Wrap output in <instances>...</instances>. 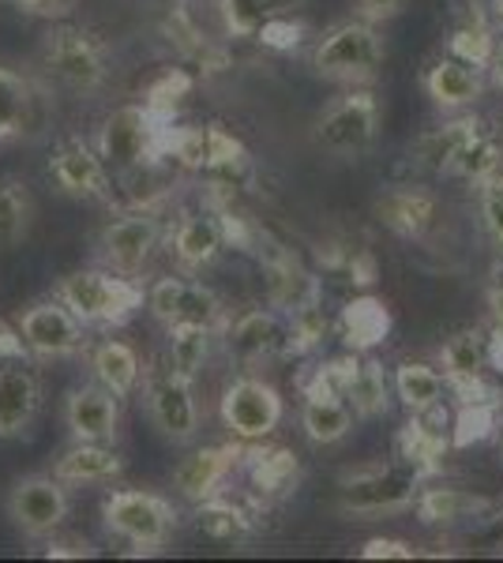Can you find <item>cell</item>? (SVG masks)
Here are the masks:
<instances>
[{"instance_id": "6da1fadb", "label": "cell", "mask_w": 503, "mask_h": 563, "mask_svg": "<svg viewBox=\"0 0 503 563\" xmlns=\"http://www.w3.org/2000/svg\"><path fill=\"white\" fill-rule=\"evenodd\" d=\"M57 297L84 320V327H121L147 301L132 278L113 271H72L61 278Z\"/></svg>"}, {"instance_id": "7a4b0ae2", "label": "cell", "mask_w": 503, "mask_h": 563, "mask_svg": "<svg viewBox=\"0 0 503 563\" xmlns=\"http://www.w3.org/2000/svg\"><path fill=\"white\" fill-rule=\"evenodd\" d=\"M420 485L425 481L402 462L353 470L338 481V511L353 515V519H383V515L414 511Z\"/></svg>"}, {"instance_id": "3957f363", "label": "cell", "mask_w": 503, "mask_h": 563, "mask_svg": "<svg viewBox=\"0 0 503 563\" xmlns=\"http://www.w3.org/2000/svg\"><path fill=\"white\" fill-rule=\"evenodd\" d=\"M387 57V45H383L380 31L364 20L338 23L313 49V68L316 76L331 79V84H369L376 79Z\"/></svg>"}, {"instance_id": "277c9868", "label": "cell", "mask_w": 503, "mask_h": 563, "mask_svg": "<svg viewBox=\"0 0 503 563\" xmlns=\"http://www.w3.org/2000/svg\"><path fill=\"white\" fill-rule=\"evenodd\" d=\"M102 522L113 538L132 544L135 552H162L177 530V511L166 496L143 488H117L102 504Z\"/></svg>"}, {"instance_id": "5b68a950", "label": "cell", "mask_w": 503, "mask_h": 563, "mask_svg": "<svg viewBox=\"0 0 503 563\" xmlns=\"http://www.w3.org/2000/svg\"><path fill=\"white\" fill-rule=\"evenodd\" d=\"M162 140H166V121H158L147 106H121L102 121L98 154L109 169L132 174V169L162 162Z\"/></svg>"}, {"instance_id": "8992f818", "label": "cell", "mask_w": 503, "mask_h": 563, "mask_svg": "<svg viewBox=\"0 0 503 563\" xmlns=\"http://www.w3.org/2000/svg\"><path fill=\"white\" fill-rule=\"evenodd\" d=\"M380 102L372 90H350L335 98L316 121V143L335 158H357L376 143Z\"/></svg>"}, {"instance_id": "52a82bcc", "label": "cell", "mask_w": 503, "mask_h": 563, "mask_svg": "<svg viewBox=\"0 0 503 563\" xmlns=\"http://www.w3.org/2000/svg\"><path fill=\"white\" fill-rule=\"evenodd\" d=\"M45 68L61 79L68 90L79 95H95L106 84V49L84 26H53L45 34Z\"/></svg>"}, {"instance_id": "ba28073f", "label": "cell", "mask_w": 503, "mask_h": 563, "mask_svg": "<svg viewBox=\"0 0 503 563\" xmlns=\"http://www.w3.org/2000/svg\"><path fill=\"white\" fill-rule=\"evenodd\" d=\"M4 507H8V519H12V526L23 538L42 541V538H53L64 526V519H68V511H72V499L61 477L31 474V477L15 481Z\"/></svg>"}, {"instance_id": "9c48e42d", "label": "cell", "mask_w": 503, "mask_h": 563, "mask_svg": "<svg viewBox=\"0 0 503 563\" xmlns=\"http://www.w3.org/2000/svg\"><path fill=\"white\" fill-rule=\"evenodd\" d=\"M440 368L447 395L459 406L466 402H484V398H500V390L484 379L489 372V353H484V331L481 327H466L455 331L451 339L440 346Z\"/></svg>"}, {"instance_id": "30bf717a", "label": "cell", "mask_w": 503, "mask_h": 563, "mask_svg": "<svg viewBox=\"0 0 503 563\" xmlns=\"http://www.w3.org/2000/svg\"><path fill=\"white\" fill-rule=\"evenodd\" d=\"M222 421L237 440L255 443L267 440V435L278 429L282 421V395L271 384L255 376H241L233 379L230 387L222 390Z\"/></svg>"}, {"instance_id": "8fae6325", "label": "cell", "mask_w": 503, "mask_h": 563, "mask_svg": "<svg viewBox=\"0 0 503 563\" xmlns=\"http://www.w3.org/2000/svg\"><path fill=\"white\" fill-rule=\"evenodd\" d=\"M158 241H162V222L154 214V207H132V211L113 218L102 230L98 256L117 275H135L151 260V252L158 249Z\"/></svg>"}, {"instance_id": "7c38bea8", "label": "cell", "mask_w": 503, "mask_h": 563, "mask_svg": "<svg viewBox=\"0 0 503 563\" xmlns=\"http://www.w3.org/2000/svg\"><path fill=\"white\" fill-rule=\"evenodd\" d=\"M147 410H151V421L158 424V432L166 435L170 443L196 440V432H199L196 390H192V379L170 368V361L147 376Z\"/></svg>"}, {"instance_id": "4fadbf2b", "label": "cell", "mask_w": 503, "mask_h": 563, "mask_svg": "<svg viewBox=\"0 0 503 563\" xmlns=\"http://www.w3.org/2000/svg\"><path fill=\"white\" fill-rule=\"evenodd\" d=\"M147 308L162 327L199 323L218 331L226 320L222 301H218L215 289H207L204 282H192V278H158L147 294Z\"/></svg>"}, {"instance_id": "5bb4252c", "label": "cell", "mask_w": 503, "mask_h": 563, "mask_svg": "<svg viewBox=\"0 0 503 563\" xmlns=\"http://www.w3.org/2000/svg\"><path fill=\"white\" fill-rule=\"evenodd\" d=\"M451 417L444 413V402L425 413H409L395 435V462L409 466L420 481L440 474L444 455L451 451Z\"/></svg>"}, {"instance_id": "9a60e30c", "label": "cell", "mask_w": 503, "mask_h": 563, "mask_svg": "<svg viewBox=\"0 0 503 563\" xmlns=\"http://www.w3.org/2000/svg\"><path fill=\"white\" fill-rule=\"evenodd\" d=\"M255 260H260V271H263V286H267V305L278 308V312H294L305 301H316L324 297L319 289V278H313L305 271L294 252L274 244L267 233L255 244Z\"/></svg>"}, {"instance_id": "2e32d148", "label": "cell", "mask_w": 503, "mask_h": 563, "mask_svg": "<svg viewBox=\"0 0 503 563\" xmlns=\"http://www.w3.org/2000/svg\"><path fill=\"white\" fill-rule=\"evenodd\" d=\"M20 334L26 350L39 353V357H72L87 346L84 339V320L61 301H39L23 312Z\"/></svg>"}, {"instance_id": "e0dca14e", "label": "cell", "mask_w": 503, "mask_h": 563, "mask_svg": "<svg viewBox=\"0 0 503 563\" xmlns=\"http://www.w3.org/2000/svg\"><path fill=\"white\" fill-rule=\"evenodd\" d=\"M42 406L39 372L26 357L0 361V440H20L31 432Z\"/></svg>"}, {"instance_id": "ac0fdd59", "label": "cell", "mask_w": 503, "mask_h": 563, "mask_svg": "<svg viewBox=\"0 0 503 563\" xmlns=\"http://www.w3.org/2000/svg\"><path fill=\"white\" fill-rule=\"evenodd\" d=\"M226 342H230L233 357L244 361V365L289 357V327L278 312H267V308H252V312L237 316L226 327Z\"/></svg>"}, {"instance_id": "d6986e66", "label": "cell", "mask_w": 503, "mask_h": 563, "mask_svg": "<svg viewBox=\"0 0 503 563\" xmlns=\"http://www.w3.org/2000/svg\"><path fill=\"white\" fill-rule=\"evenodd\" d=\"M64 424H68L72 440L113 443L121 432V398L102 384L76 387L64 402Z\"/></svg>"}, {"instance_id": "ffe728a7", "label": "cell", "mask_w": 503, "mask_h": 563, "mask_svg": "<svg viewBox=\"0 0 503 563\" xmlns=\"http://www.w3.org/2000/svg\"><path fill=\"white\" fill-rule=\"evenodd\" d=\"M50 177L72 199H109V166L98 151H90L84 140H68L53 151Z\"/></svg>"}, {"instance_id": "44dd1931", "label": "cell", "mask_w": 503, "mask_h": 563, "mask_svg": "<svg viewBox=\"0 0 503 563\" xmlns=\"http://www.w3.org/2000/svg\"><path fill=\"white\" fill-rule=\"evenodd\" d=\"M241 455L244 448L241 443H218V448H199L196 455H188L173 470V488L181 496L199 504V499L215 496L222 488V481L241 466Z\"/></svg>"}, {"instance_id": "7402d4cb", "label": "cell", "mask_w": 503, "mask_h": 563, "mask_svg": "<svg viewBox=\"0 0 503 563\" xmlns=\"http://www.w3.org/2000/svg\"><path fill=\"white\" fill-rule=\"evenodd\" d=\"M244 477L263 499H286L297 493L300 485V462L289 448L282 443H263L255 440L252 448H244L241 455Z\"/></svg>"}, {"instance_id": "603a6c76", "label": "cell", "mask_w": 503, "mask_h": 563, "mask_svg": "<svg viewBox=\"0 0 503 563\" xmlns=\"http://www.w3.org/2000/svg\"><path fill=\"white\" fill-rule=\"evenodd\" d=\"M496 26L489 20L484 0H455L451 8V31H447V53L459 60H470L489 71L492 49H496Z\"/></svg>"}, {"instance_id": "cb8c5ba5", "label": "cell", "mask_w": 503, "mask_h": 563, "mask_svg": "<svg viewBox=\"0 0 503 563\" xmlns=\"http://www.w3.org/2000/svg\"><path fill=\"white\" fill-rule=\"evenodd\" d=\"M173 260L181 263V271H204L218 260V252L226 249L222 238V222H218L215 207H204V211H185L173 225L170 238Z\"/></svg>"}, {"instance_id": "d4e9b609", "label": "cell", "mask_w": 503, "mask_h": 563, "mask_svg": "<svg viewBox=\"0 0 503 563\" xmlns=\"http://www.w3.org/2000/svg\"><path fill=\"white\" fill-rule=\"evenodd\" d=\"M376 214L391 233L406 241H420L440 222V199L425 192V188H391L376 203Z\"/></svg>"}, {"instance_id": "484cf974", "label": "cell", "mask_w": 503, "mask_h": 563, "mask_svg": "<svg viewBox=\"0 0 503 563\" xmlns=\"http://www.w3.org/2000/svg\"><path fill=\"white\" fill-rule=\"evenodd\" d=\"M425 90L440 109L459 113V109L478 106V98L484 95V68L447 53V57L433 60V68L425 71Z\"/></svg>"}, {"instance_id": "4316f807", "label": "cell", "mask_w": 503, "mask_h": 563, "mask_svg": "<svg viewBox=\"0 0 503 563\" xmlns=\"http://www.w3.org/2000/svg\"><path fill=\"white\" fill-rule=\"evenodd\" d=\"M481 124L484 121H481V117H473V113L436 124V129H428L414 143V162L420 169H428V174H436V177H451L455 158H459V151L470 143V135L478 132Z\"/></svg>"}, {"instance_id": "83f0119b", "label": "cell", "mask_w": 503, "mask_h": 563, "mask_svg": "<svg viewBox=\"0 0 503 563\" xmlns=\"http://www.w3.org/2000/svg\"><path fill=\"white\" fill-rule=\"evenodd\" d=\"M121 470L124 459L117 455L113 443H90V440H76L53 462V477H61L64 485H102V481L121 477Z\"/></svg>"}, {"instance_id": "f1b7e54d", "label": "cell", "mask_w": 503, "mask_h": 563, "mask_svg": "<svg viewBox=\"0 0 503 563\" xmlns=\"http://www.w3.org/2000/svg\"><path fill=\"white\" fill-rule=\"evenodd\" d=\"M492 511V499L478 493H466V488H420L414 515L420 526H462L478 522Z\"/></svg>"}, {"instance_id": "f546056e", "label": "cell", "mask_w": 503, "mask_h": 563, "mask_svg": "<svg viewBox=\"0 0 503 563\" xmlns=\"http://www.w3.org/2000/svg\"><path fill=\"white\" fill-rule=\"evenodd\" d=\"M196 530L210 541L241 544V541H252L260 526H255V511L237 504V499H226L215 493L196 504Z\"/></svg>"}, {"instance_id": "4dcf8cb0", "label": "cell", "mask_w": 503, "mask_h": 563, "mask_svg": "<svg viewBox=\"0 0 503 563\" xmlns=\"http://www.w3.org/2000/svg\"><path fill=\"white\" fill-rule=\"evenodd\" d=\"M338 334H342L346 350H353V353L376 350L391 334L387 305L376 301V297H353V301L342 308V316H338Z\"/></svg>"}, {"instance_id": "1f68e13d", "label": "cell", "mask_w": 503, "mask_h": 563, "mask_svg": "<svg viewBox=\"0 0 503 563\" xmlns=\"http://www.w3.org/2000/svg\"><path fill=\"white\" fill-rule=\"evenodd\" d=\"M391 395H395V384H391L387 368H383L376 357H364L361 353V365H357L350 387H346L350 410L361 417V421H372V417H383L391 410Z\"/></svg>"}, {"instance_id": "d6a6232c", "label": "cell", "mask_w": 503, "mask_h": 563, "mask_svg": "<svg viewBox=\"0 0 503 563\" xmlns=\"http://www.w3.org/2000/svg\"><path fill=\"white\" fill-rule=\"evenodd\" d=\"M90 368H95V379L106 390H113L117 398H128L135 387H140V353H135L128 342H98L90 350Z\"/></svg>"}, {"instance_id": "836d02e7", "label": "cell", "mask_w": 503, "mask_h": 563, "mask_svg": "<svg viewBox=\"0 0 503 563\" xmlns=\"http://www.w3.org/2000/svg\"><path fill=\"white\" fill-rule=\"evenodd\" d=\"M391 384H395L398 402L406 406L409 413H425V410H433V406H440L444 390H447L444 372L425 365V361H402Z\"/></svg>"}, {"instance_id": "e575fe53", "label": "cell", "mask_w": 503, "mask_h": 563, "mask_svg": "<svg viewBox=\"0 0 503 563\" xmlns=\"http://www.w3.org/2000/svg\"><path fill=\"white\" fill-rule=\"evenodd\" d=\"M353 421L357 413L346 398H305V406H300V429L319 448L346 440L353 432Z\"/></svg>"}, {"instance_id": "d590c367", "label": "cell", "mask_w": 503, "mask_h": 563, "mask_svg": "<svg viewBox=\"0 0 503 563\" xmlns=\"http://www.w3.org/2000/svg\"><path fill=\"white\" fill-rule=\"evenodd\" d=\"M166 34H170V42L177 45L181 57H188L192 65H199L204 71H226V68H230V53L218 49V45H210L207 34L199 31L196 20H192L185 8H173V15L166 20Z\"/></svg>"}, {"instance_id": "8d00e7d4", "label": "cell", "mask_w": 503, "mask_h": 563, "mask_svg": "<svg viewBox=\"0 0 503 563\" xmlns=\"http://www.w3.org/2000/svg\"><path fill=\"white\" fill-rule=\"evenodd\" d=\"M500 166H503L500 135H496V129H492L489 121H484L481 129L470 135V143H466V147L459 151L451 177H462V180H470V185H481V180L496 177Z\"/></svg>"}, {"instance_id": "74e56055", "label": "cell", "mask_w": 503, "mask_h": 563, "mask_svg": "<svg viewBox=\"0 0 503 563\" xmlns=\"http://www.w3.org/2000/svg\"><path fill=\"white\" fill-rule=\"evenodd\" d=\"M503 429V398H484V402H466L459 406L451 421V443L455 448H473Z\"/></svg>"}, {"instance_id": "f35d334b", "label": "cell", "mask_w": 503, "mask_h": 563, "mask_svg": "<svg viewBox=\"0 0 503 563\" xmlns=\"http://www.w3.org/2000/svg\"><path fill=\"white\" fill-rule=\"evenodd\" d=\"M170 331V346H166V361L173 372H181L185 379H196L199 368L207 365V353H210V327L199 323H177L166 327Z\"/></svg>"}, {"instance_id": "ab89813d", "label": "cell", "mask_w": 503, "mask_h": 563, "mask_svg": "<svg viewBox=\"0 0 503 563\" xmlns=\"http://www.w3.org/2000/svg\"><path fill=\"white\" fill-rule=\"evenodd\" d=\"M361 365V353H338V357H327L324 365L308 368L305 376L297 379V390L305 398H346V387H350L353 372Z\"/></svg>"}, {"instance_id": "60d3db41", "label": "cell", "mask_w": 503, "mask_h": 563, "mask_svg": "<svg viewBox=\"0 0 503 563\" xmlns=\"http://www.w3.org/2000/svg\"><path fill=\"white\" fill-rule=\"evenodd\" d=\"M297 4L300 0H218L226 31L237 34V38H255L263 23L274 20V15H286Z\"/></svg>"}, {"instance_id": "b9f144b4", "label": "cell", "mask_w": 503, "mask_h": 563, "mask_svg": "<svg viewBox=\"0 0 503 563\" xmlns=\"http://www.w3.org/2000/svg\"><path fill=\"white\" fill-rule=\"evenodd\" d=\"M31 106H34V90L31 84L12 68H0V143L12 140L26 129L31 121Z\"/></svg>"}, {"instance_id": "7bdbcfd3", "label": "cell", "mask_w": 503, "mask_h": 563, "mask_svg": "<svg viewBox=\"0 0 503 563\" xmlns=\"http://www.w3.org/2000/svg\"><path fill=\"white\" fill-rule=\"evenodd\" d=\"M286 327H289V357H305V353H316L331 334V320L324 312V297L316 301H305L294 312H286Z\"/></svg>"}, {"instance_id": "ee69618b", "label": "cell", "mask_w": 503, "mask_h": 563, "mask_svg": "<svg viewBox=\"0 0 503 563\" xmlns=\"http://www.w3.org/2000/svg\"><path fill=\"white\" fill-rule=\"evenodd\" d=\"M34 199L12 177H0V244H20L31 233Z\"/></svg>"}, {"instance_id": "f6af8a7d", "label": "cell", "mask_w": 503, "mask_h": 563, "mask_svg": "<svg viewBox=\"0 0 503 563\" xmlns=\"http://www.w3.org/2000/svg\"><path fill=\"white\" fill-rule=\"evenodd\" d=\"M192 87H196V79H192L185 68H166L147 87V95H143V106H147L151 113L158 117V121L173 124V117L181 113V106H185V98L192 95Z\"/></svg>"}, {"instance_id": "bcb514c9", "label": "cell", "mask_w": 503, "mask_h": 563, "mask_svg": "<svg viewBox=\"0 0 503 563\" xmlns=\"http://www.w3.org/2000/svg\"><path fill=\"white\" fill-rule=\"evenodd\" d=\"M478 207H481V222H484V230H489V238L503 249V174L481 180Z\"/></svg>"}, {"instance_id": "7dc6e473", "label": "cell", "mask_w": 503, "mask_h": 563, "mask_svg": "<svg viewBox=\"0 0 503 563\" xmlns=\"http://www.w3.org/2000/svg\"><path fill=\"white\" fill-rule=\"evenodd\" d=\"M300 38H305V23L289 20L286 15H274V20H267L260 26V34H255V42L263 45V49H274V53H289L297 49Z\"/></svg>"}, {"instance_id": "c3c4849f", "label": "cell", "mask_w": 503, "mask_h": 563, "mask_svg": "<svg viewBox=\"0 0 503 563\" xmlns=\"http://www.w3.org/2000/svg\"><path fill=\"white\" fill-rule=\"evenodd\" d=\"M361 556L364 560H414L417 549L402 538H372L361 544Z\"/></svg>"}, {"instance_id": "681fc988", "label": "cell", "mask_w": 503, "mask_h": 563, "mask_svg": "<svg viewBox=\"0 0 503 563\" xmlns=\"http://www.w3.org/2000/svg\"><path fill=\"white\" fill-rule=\"evenodd\" d=\"M353 4V15L357 20H364V23H387V20H395V15L406 8V0H350Z\"/></svg>"}, {"instance_id": "f907efd6", "label": "cell", "mask_w": 503, "mask_h": 563, "mask_svg": "<svg viewBox=\"0 0 503 563\" xmlns=\"http://www.w3.org/2000/svg\"><path fill=\"white\" fill-rule=\"evenodd\" d=\"M45 556L50 560H90L95 556V544L79 538H50L45 544Z\"/></svg>"}, {"instance_id": "816d5d0a", "label": "cell", "mask_w": 503, "mask_h": 563, "mask_svg": "<svg viewBox=\"0 0 503 563\" xmlns=\"http://www.w3.org/2000/svg\"><path fill=\"white\" fill-rule=\"evenodd\" d=\"M12 8H20L26 15H45V20H61V15L72 12L76 0H8Z\"/></svg>"}, {"instance_id": "f5cc1de1", "label": "cell", "mask_w": 503, "mask_h": 563, "mask_svg": "<svg viewBox=\"0 0 503 563\" xmlns=\"http://www.w3.org/2000/svg\"><path fill=\"white\" fill-rule=\"evenodd\" d=\"M484 301H489L492 323H503V260L492 263L489 282H484Z\"/></svg>"}, {"instance_id": "db71d44e", "label": "cell", "mask_w": 503, "mask_h": 563, "mask_svg": "<svg viewBox=\"0 0 503 563\" xmlns=\"http://www.w3.org/2000/svg\"><path fill=\"white\" fill-rule=\"evenodd\" d=\"M26 342L20 334V327H8L4 320H0V361H12V357H26Z\"/></svg>"}, {"instance_id": "11a10c76", "label": "cell", "mask_w": 503, "mask_h": 563, "mask_svg": "<svg viewBox=\"0 0 503 563\" xmlns=\"http://www.w3.org/2000/svg\"><path fill=\"white\" fill-rule=\"evenodd\" d=\"M484 353H489V368L503 376V323H492L484 331Z\"/></svg>"}, {"instance_id": "9f6ffc18", "label": "cell", "mask_w": 503, "mask_h": 563, "mask_svg": "<svg viewBox=\"0 0 503 563\" xmlns=\"http://www.w3.org/2000/svg\"><path fill=\"white\" fill-rule=\"evenodd\" d=\"M481 541H484V544H492V549H500V552H503V507H500V511H489V515H484Z\"/></svg>"}, {"instance_id": "6f0895ef", "label": "cell", "mask_w": 503, "mask_h": 563, "mask_svg": "<svg viewBox=\"0 0 503 563\" xmlns=\"http://www.w3.org/2000/svg\"><path fill=\"white\" fill-rule=\"evenodd\" d=\"M489 76H492V84L503 87V26L496 34V49H492V60H489Z\"/></svg>"}, {"instance_id": "680465c9", "label": "cell", "mask_w": 503, "mask_h": 563, "mask_svg": "<svg viewBox=\"0 0 503 563\" xmlns=\"http://www.w3.org/2000/svg\"><path fill=\"white\" fill-rule=\"evenodd\" d=\"M489 12H492V20H496V26H503V0H489Z\"/></svg>"}, {"instance_id": "91938a15", "label": "cell", "mask_w": 503, "mask_h": 563, "mask_svg": "<svg viewBox=\"0 0 503 563\" xmlns=\"http://www.w3.org/2000/svg\"><path fill=\"white\" fill-rule=\"evenodd\" d=\"M500 459H503V429H500Z\"/></svg>"}]
</instances>
